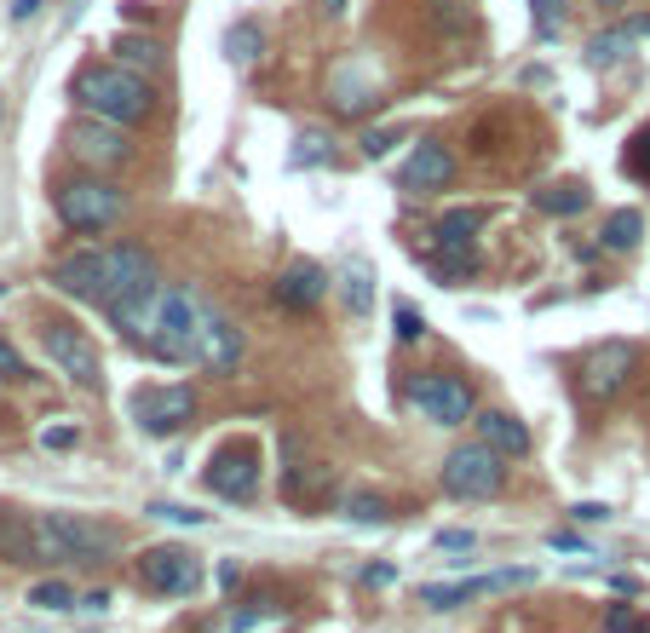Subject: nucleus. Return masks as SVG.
<instances>
[{
  "label": "nucleus",
  "instance_id": "obj_26",
  "mask_svg": "<svg viewBox=\"0 0 650 633\" xmlns=\"http://www.w3.org/2000/svg\"><path fill=\"white\" fill-rule=\"evenodd\" d=\"M29 605L35 610H75V593H70V582H35Z\"/></svg>",
  "mask_w": 650,
  "mask_h": 633
},
{
  "label": "nucleus",
  "instance_id": "obj_34",
  "mask_svg": "<svg viewBox=\"0 0 650 633\" xmlns=\"http://www.w3.org/2000/svg\"><path fill=\"white\" fill-rule=\"evenodd\" d=\"M627 167H633L639 179H650V127L639 133V139H633V150H627Z\"/></svg>",
  "mask_w": 650,
  "mask_h": 633
},
{
  "label": "nucleus",
  "instance_id": "obj_7",
  "mask_svg": "<svg viewBox=\"0 0 650 633\" xmlns=\"http://www.w3.org/2000/svg\"><path fill=\"white\" fill-rule=\"evenodd\" d=\"M139 587L162 593V599H190L202 587V559L179 547V541H162V547H144L139 553Z\"/></svg>",
  "mask_w": 650,
  "mask_h": 633
},
{
  "label": "nucleus",
  "instance_id": "obj_9",
  "mask_svg": "<svg viewBox=\"0 0 650 633\" xmlns=\"http://www.w3.org/2000/svg\"><path fill=\"white\" fill-rule=\"evenodd\" d=\"M64 144H70L75 162L98 167V173H110V167H127L133 162V139H127V127L116 121H98V116H75L64 127Z\"/></svg>",
  "mask_w": 650,
  "mask_h": 633
},
{
  "label": "nucleus",
  "instance_id": "obj_18",
  "mask_svg": "<svg viewBox=\"0 0 650 633\" xmlns=\"http://www.w3.org/2000/svg\"><path fill=\"white\" fill-rule=\"evenodd\" d=\"M478 444H489L501 461L507 455H530V426L518 421V415H507V409H484L478 415Z\"/></svg>",
  "mask_w": 650,
  "mask_h": 633
},
{
  "label": "nucleus",
  "instance_id": "obj_37",
  "mask_svg": "<svg viewBox=\"0 0 650 633\" xmlns=\"http://www.w3.org/2000/svg\"><path fill=\"white\" fill-rule=\"evenodd\" d=\"M24 375V357L12 352V346H6V340H0V380H18Z\"/></svg>",
  "mask_w": 650,
  "mask_h": 633
},
{
  "label": "nucleus",
  "instance_id": "obj_15",
  "mask_svg": "<svg viewBox=\"0 0 650 633\" xmlns=\"http://www.w3.org/2000/svg\"><path fill=\"white\" fill-rule=\"evenodd\" d=\"M328 288H334V282H328L323 265H311V259H294V265H288V271L277 277V288H271V294H277L282 311H311V305H323Z\"/></svg>",
  "mask_w": 650,
  "mask_h": 633
},
{
  "label": "nucleus",
  "instance_id": "obj_32",
  "mask_svg": "<svg viewBox=\"0 0 650 633\" xmlns=\"http://www.w3.org/2000/svg\"><path fill=\"white\" fill-rule=\"evenodd\" d=\"M558 6H564V0H535V35H541V41H553L558 24H564V12H558Z\"/></svg>",
  "mask_w": 650,
  "mask_h": 633
},
{
  "label": "nucleus",
  "instance_id": "obj_5",
  "mask_svg": "<svg viewBox=\"0 0 650 633\" xmlns=\"http://www.w3.org/2000/svg\"><path fill=\"white\" fill-rule=\"evenodd\" d=\"M41 352L58 375L81 386V392H93L98 380H104V363H98V346L87 340V329H75L70 317H47L41 323Z\"/></svg>",
  "mask_w": 650,
  "mask_h": 633
},
{
  "label": "nucleus",
  "instance_id": "obj_11",
  "mask_svg": "<svg viewBox=\"0 0 650 633\" xmlns=\"http://www.w3.org/2000/svg\"><path fill=\"white\" fill-rule=\"evenodd\" d=\"M133 421L150 438H173L179 426L196 421V392L190 386H139L133 392Z\"/></svg>",
  "mask_w": 650,
  "mask_h": 633
},
{
  "label": "nucleus",
  "instance_id": "obj_12",
  "mask_svg": "<svg viewBox=\"0 0 650 633\" xmlns=\"http://www.w3.org/2000/svg\"><path fill=\"white\" fill-rule=\"evenodd\" d=\"M190 363H196V369H208V375H231L236 363H242V334H236V323L213 300H208V311H202V323H196Z\"/></svg>",
  "mask_w": 650,
  "mask_h": 633
},
{
  "label": "nucleus",
  "instance_id": "obj_13",
  "mask_svg": "<svg viewBox=\"0 0 650 633\" xmlns=\"http://www.w3.org/2000/svg\"><path fill=\"white\" fill-rule=\"evenodd\" d=\"M409 403H415L420 415L432 426H461L472 421V386H466L461 375H420L415 386H409Z\"/></svg>",
  "mask_w": 650,
  "mask_h": 633
},
{
  "label": "nucleus",
  "instance_id": "obj_27",
  "mask_svg": "<svg viewBox=\"0 0 650 633\" xmlns=\"http://www.w3.org/2000/svg\"><path fill=\"white\" fill-rule=\"evenodd\" d=\"M472 599V587L466 582H449V587H420V605H432V610H455Z\"/></svg>",
  "mask_w": 650,
  "mask_h": 633
},
{
  "label": "nucleus",
  "instance_id": "obj_39",
  "mask_svg": "<svg viewBox=\"0 0 650 633\" xmlns=\"http://www.w3.org/2000/svg\"><path fill=\"white\" fill-rule=\"evenodd\" d=\"M576 518H581V524H599V518H610V507H599V501H581Z\"/></svg>",
  "mask_w": 650,
  "mask_h": 633
},
{
  "label": "nucleus",
  "instance_id": "obj_38",
  "mask_svg": "<svg viewBox=\"0 0 650 633\" xmlns=\"http://www.w3.org/2000/svg\"><path fill=\"white\" fill-rule=\"evenodd\" d=\"M604 628H610V633H639V616H633V610H610Z\"/></svg>",
  "mask_w": 650,
  "mask_h": 633
},
{
  "label": "nucleus",
  "instance_id": "obj_41",
  "mask_svg": "<svg viewBox=\"0 0 650 633\" xmlns=\"http://www.w3.org/2000/svg\"><path fill=\"white\" fill-rule=\"evenodd\" d=\"M363 582H369V587H386V582H392V564H369V570H363Z\"/></svg>",
  "mask_w": 650,
  "mask_h": 633
},
{
  "label": "nucleus",
  "instance_id": "obj_19",
  "mask_svg": "<svg viewBox=\"0 0 650 633\" xmlns=\"http://www.w3.org/2000/svg\"><path fill=\"white\" fill-rule=\"evenodd\" d=\"M639 35H650V18H633V24L610 29V35H593V41H587V58H593V64H616V58H627V47H633Z\"/></svg>",
  "mask_w": 650,
  "mask_h": 633
},
{
  "label": "nucleus",
  "instance_id": "obj_2",
  "mask_svg": "<svg viewBox=\"0 0 650 633\" xmlns=\"http://www.w3.org/2000/svg\"><path fill=\"white\" fill-rule=\"evenodd\" d=\"M121 547V536L98 518H81V513H35L24 524V559H41V564H104L110 553Z\"/></svg>",
  "mask_w": 650,
  "mask_h": 633
},
{
  "label": "nucleus",
  "instance_id": "obj_29",
  "mask_svg": "<svg viewBox=\"0 0 650 633\" xmlns=\"http://www.w3.org/2000/svg\"><path fill=\"white\" fill-rule=\"evenodd\" d=\"M392 323H397V340H420V334H426V317H420L409 300L392 305Z\"/></svg>",
  "mask_w": 650,
  "mask_h": 633
},
{
  "label": "nucleus",
  "instance_id": "obj_3",
  "mask_svg": "<svg viewBox=\"0 0 650 633\" xmlns=\"http://www.w3.org/2000/svg\"><path fill=\"white\" fill-rule=\"evenodd\" d=\"M75 104L98 121H116V127H133L156 110V93H150V81L139 70H121V64H87V70L75 75Z\"/></svg>",
  "mask_w": 650,
  "mask_h": 633
},
{
  "label": "nucleus",
  "instance_id": "obj_22",
  "mask_svg": "<svg viewBox=\"0 0 650 633\" xmlns=\"http://www.w3.org/2000/svg\"><path fill=\"white\" fill-rule=\"evenodd\" d=\"M259 52H265V29L254 24V18H242V24H231V35H225V58L231 64H259Z\"/></svg>",
  "mask_w": 650,
  "mask_h": 633
},
{
  "label": "nucleus",
  "instance_id": "obj_33",
  "mask_svg": "<svg viewBox=\"0 0 650 633\" xmlns=\"http://www.w3.org/2000/svg\"><path fill=\"white\" fill-rule=\"evenodd\" d=\"M150 518H167V524H190V530H196V524H208V513H196V507H173V501H156V507H150Z\"/></svg>",
  "mask_w": 650,
  "mask_h": 633
},
{
  "label": "nucleus",
  "instance_id": "obj_40",
  "mask_svg": "<svg viewBox=\"0 0 650 633\" xmlns=\"http://www.w3.org/2000/svg\"><path fill=\"white\" fill-rule=\"evenodd\" d=\"M547 547H564V553H587V547H581L570 530H553V536H547Z\"/></svg>",
  "mask_w": 650,
  "mask_h": 633
},
{
  "label": "nucleus",
  "instance_id": "obj_20",
  "mask_svg": "<svg viewBox=\"0 0 650 633\" xmlns=\"http://www.w3.org/2000/svg\"><path fill=\"white\" fill-rule=\"evenodd\" d=\"M340 294H346L351 317H363V311L374 305V271L363 265V259H346V265H340Z\"/></svg>",
  "mask_w": 650,
  "mask_h": 633
},
{
  "label": "nucleus",
  "instance_id": "obj_28",
  "mask_svg": "<svg viewBox=\"0 0 650 633\" xmlns=\"http://www.w3.org/2000/svg\"><path fill=\"white\" fill-rule=\"evenodd\" d=\"M346 518L351 524H380V518H386V501H380V495H351Z\"/></svg>",
  "mask_w": 650,
  "mask_h": 633
},
{
  "label": "nucleus",
  "instance_id": "obj_6",
  "mask_svg": "<svg viewBox=\"0 0 650 633\" xmlns=\"http://www.w3.org/2000/svg\"><path fill=\"white\" fill-rule=\"evenodd\" d=\"M501 484H507V467L489 444H461L443 461V490L455 501H489V495H501Z\"/></svg>",
  "mask_w": 650,
  "mask_h": 633
},
{
  "label": "nucleus",
  "instance_id": "obj_36",
  "mask_svg": "<svg viewBox=\"0 0 650 633\" xmlns=\"http://www.w3.org/2000/svg\"><path fill=\"white\" fill-rule=\"evenodd\" d=\"M75 438H81L75 426H47V432H41V444H47V449H70Z\"/></svg>",
  "mask_w": 650,
  "mask_h": 633
},
{
  "label": "nucleus",
  "instance_id": "obj_10",
  "mask_svg": "<svg viewBox=\"0 0 650 633\" xmlns=\"http://www.w3.org/2000/svg\"><path fill=\"white\" fill-rule=\"evenodd\" d=\"M633 369H639V346L633 340H604V346H593V352L581 357V398L587 403L616 398L627 380H633Z\"/></svg>",
  "mask_w": 650,
  "mask_h": 633
},
{
  "label": "nucleus",
  "instance_id": "obj_23",
  "mask_svg": "<svg viewBox=\"0 0 650 633\" xmlns=\"http://www.w3.org/2000/svg\"><path fill=\"white\" fill-rule=\"evenodd\" d=\"M639 231H645V219H639L633 208L610 213V219H604V248H616V254H627V248L639 242Z\"/></svg>",
  "mask_w": 650,
  "mask_h": 633
},
{
  "label": "nucleus",
  "instance_id": "obj_1",
  "mask_svg": "<svg viewBox=\"0 0 650 633\" xmlns=\"http://www.w3.org/2000/svg\"><path fill=\"white\" fill-rule=\"evenodd\" d=\"M156 277V259L133 248V242H110V248H81V254H64L52 259L47 282L70 300H87V305H110L116 294L139 288V282Z\"/></svg>",
  "mask_w": 650,
  "mask_h": 633
},
{
  "label": "nucleus",
  "instance_id": "obj_25",
  "mask_svg": "<svg viewBox=\"0 0 650 633\" xmlns=\"http://www.w3.org/2000/svg\"><path fill=\"white\" fill-rule=\"evenodd\" d=\"M484 219H489L484 208H461V213H449V219L438 225V236H443V242H472V231H478Z\"/></svg>",
  "mask_w": 650,
  "mask_h": 633
},
{
  "label": "nucleus",
  "instance_id": "obj_4",
  "mask_svg": "<svg viewBox=\"0 0 650 633\" xmlns=\"http://www.w3.org/2000/svg\"><path fill=\"white\" fill-rule=\"evenodd\" d=\"M208 300L196 288H162V305H156V323L144 334V352L162 357V363H190V340H196V323H202Z\"/></svg>",
  "mask_w": 650,
  "mask_h": 633
},
{
  "label": "nucleus",
  "instance_id": "obj_30",
  "mask_svg": "<svg viewBox=\"0 0 650 633\" xmlns=\"http://www.w3.org/2000/svg\"><path fill=\"white\" fill-rule=\"evenodd\" d=\"M328 156V133H317V127H305L300 133V150H294V167H311Z\"/></svg>",
  "mask_w": 650,
  "mask_h": 633
},
{
  "label": "nucleus",
  "instance_id": "obj_17",
  "mask_svg": "<svg viewBox=\"0 0 650 633\" xmlns=\"http://www.w3.org/2000/svg\"><path fill=\"white\" fill-rule=\"evenodd\" d=\"M397 185H403V190H443V185H455V156H449L443 144H415V156L403 162Z\"/></svg>",
  "mask_w": 650,
  "mask_h": 633
},
{
  "label": "nucleus",
  "instance_id": "obj_14",
  "mask_svg": "<svg viewBox=\"0 0 650 633\" xmlns=\"http://www.w3.org/2000/svg\"><path fill=\"white\" fill-rule=\"evenodd\" d=\"M208 490L225 495V501H248L259 490V455L254 444H225L208 461Z\"/></svg>",
  "mask_w": 650,
  "mask_h": 633
},
{
  "label": "nucleus",
  "instance_id": "obj_42",
  "mask_svg": "<svg viewBox=\"0 0 650 633\" xmlns=\"http://www.w3.org/2000/svg\"><path fill=\"white\" fill-rule=\"evenodd\" d=\"M35 12H41V0H12V18H18V24H29Z\"/></svg>",
  "mask_w": 650,
  "mask_h": 633
},
{
  "label": "nucleus",
  "instance_id": "obj_8",
  "mask_svg": "<svg viewBox=\"0 0 650 633\" xmlns=\"http://www.w3.org/2000/svg\"><path fill=\"white\" fill-rule=\"evenodd\" d=\"M58 219L64 231H110L121 219V190L104 179H70L58 190Z\"/></svg>",
  "mask_w": 650,
  "mask_h": 633
},
{
  "label": "nucleus",
  "instance_id": "obj_21",
  "mask_svg": "<svg viewBox=\"0 0 650 633\" xmlns=\"http://www.w3.org/2000/svg\"><path fill=\"white\" fill-rule=\"evenodd\" d=\"M110 52H116L121 70H156L162 64V41H150V35H116Z\"/></svg>",
  "mask_w": 650,
  "mask_h": 633
},
{
  "label": "nucleus",
  "instance_id": "obj_16",
  "mask_svg": "<svg viewBox=\"0 0 650 633\" xmlns=\"http://www.w3.org/2000/svg\"><path fill=\"white\" fill-rule=\"evenodd\" d=\"M156 305H162V282L150 277V282H139V288H127V294H116V300L104 305V311L116 317V329H121V334L144 340V334H150V323H156Z\"/></svg>",
  "mask_w": 650,
  "mask_h": 633
},
{
  "label": "nucleus",
  "instance_id": "obj_24",
  "mask_svg": "<svg viewBox=\"0 0 650 633\" xmlns=\"http://www.w3.org/2000/svg\"><path fill=\"white\" fill-rule=\"evenodd\" d=\"M535 208H541V213H564V219H570V213H581V208H587V190H581V185L541 190V196H535Z\"/></svg>",
  "mask_w": 650,
  "mask_h": 633
},
{
  "label": "nucleus",
  "instance_id": "obj_35",
  "mask_svg": "<svg viewBox=\"0 0 650 633\" xmlns=\"http://www.w3.org/2000/svg\"><path fill=\"white\" fill-rule=\"evenodd\" d=\"M438 547H443V553H461V547L472 553V547H478V536H472V530H443Z\"/></svg>",
  "mask_w": 650,
  "mask_h": 633
},
{
  "label": "nucleus",
  "instance_id": "obj_31",
  "mask_svg": "<svg viewBox=\"0 0 650 633\" xmlns=\"http://www.w3.org/2000/svg\"><path fill=\"white\" fill-rule=\"evenodd\" d=\"M397 139H403V127H369V133H363V156H369V162H380Z\"/></svg>",
  "mask_w": 650,
  "mask_h": 633
}]
</instances>
